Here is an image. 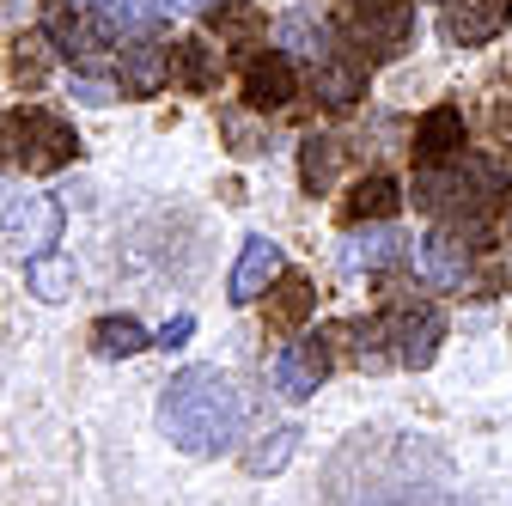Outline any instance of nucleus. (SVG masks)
Returning <instances> with one entry per match:
<instances>
[{
    "mask_svg": "<svg viewBox=\"0 0 512 506\" xmlns=\"http://www.w3.org/2000/svg\"><path fill=\"white\" fill-rule=\"evenodd\" d=\"M159 433L189 458H220L244 433V397L220 366H183L159 391Z\"/></svg>",
    "mask_w": 512,
    "mask_h": 506,
    "instance_id": "1",
    "label": "nucleus"
},
{
    "mask_svg": "<svg viewBox=\"0 0 512 506\" xmlns=\"http://www.w3.org/2000/svg\"><path fill=\"white\" fill-rule=\"evenodd\" d=\"M80 135L74 122H61L55 110H13V165L31 177H49L61 165H74Z\"/></svg>",
    "mask_w": 512,
    "mask_h": 506,
    "instance_id": "2",
    "label": "nucleus"
},
{
    "mask_svg": "<svg viewBox=\"0 0 512 506\" xmlns=\"http://www.w3.org/2000/svg\"><path fill=\"white\" fill-rule=\"evenodd\" d=\"M342 19H348V37L372 61L403 55L409 37H415V7H409V0H342Z\"/></svg>",
    "mask_w": 512,
    "mask_h": 506,
    "instance_id": "3",
    "label": "nucleus"
},
{
    "mask_svg": "<svg viewBox=\"0 0 512 506\" xmlns=\"http://www.w3.org/2000/svg\"><path fill=\"white\" fill-rule=\"evenodd\" d=\"M384 336H391V360L397 366H409V372H421V366H433V354H439V342H445V311L439 305H397L391 318H384Z\"/></svg>",
    "mask_w": 512,
    "mask_h": 506,
    "instance_id": "4",
    "label": "nucleus"
},
{
    "mask_svg": "<svg viewBox=\"0 0 512 506\" xmlns=\"http://www.w3.org/2000/svg\"><path fill=\"white\" fill-rule=\"evenodd\" d=\"M330 366H336V348H330V330H317V336H299V342H287L281 354H275V391L281 397H317V385L330 378Z\"/></svg>",
    "mask_w": 512,
    "mask_h": 506,
    "instance_id": "5",
    "label": "nucleus"
},
{
    "mask_svg": "<svg viewBox=\"0 0 512 506\" xmlns=\"http://www.w3.org/2000/svg\"><path fill=\"white\" fill-rule=\"evenodd\" d=\"M421 275H427L433 287H470V275H476V244H470L458 226L427 232V238H421Z\"/></svg>",
    "mask_w": 512,
    "mask_h": 506,
    "instance_id": "6",
    "label": "nucleus"
},
{
    "mask_svg": "<svg viewBox=\"0 0 512 506\" xmlns=\"http://www.w3.org/2000/svg\"><path fill=\"white\" fill-rule=\"evenodd\" d=\"M275 275H281V244L256 232V238H244L238 263H232V275H226V299H232V305L263 299V293L275 287Z\"/></svg>",
    "mask_w": 512,
    "mask_h": 506,
    "instance_id": "7",
    "label": "nucleus"
},
{
    "mask_svg": "<svg viewBox=\"0 0 512 506\" xmlns=\"http://www.w3.org/2000/svg\"><path fill=\"white\" fill-rule=\"evenodd\" d=\"M293 98H299V74H293L287 49H269V55H256L244 68V104L250 110H281Z\"/></svg>",
    "mask_w": 512,
    "mask_h": 506,
    "instance_id": "8",
    "label": "nucleus"
},
{
    "mask_svg": "<svg viewBox=\"0 0 512 506\" xmlns=\"http://www.w3.org/2000/svg\"><path fill=\"white\" fill-rule=\"evenodd\" d=\"M421 165H445L464 153V110L458 104H433L421 122H415V147H409Z\"/></svg>",
    "mask_w": 512,
    "mask_h": 506,
    "instance_id": "9",
    "label": "nucleus"
},
{
    "mask_svg": "<svg viewBox=\"0 0 512 506\" xmlns=\"http://www.w3.org/2000/svg\"><path fill=\"white\" fill-rule=\"evenodd\" d=\"M512 25V0H445V37L452 43H488Z\"/></svg>",
    "mask_w": 512,
    "mask_h": 506,
    "instance_id": "10",
    "label": "nucleus"
},
{
    "mask_svg": "<svg viewBox=\"0 0 512 506\" xmlns=\"http://www.w3.org/2000/svg\"><path fill=\"white\" fill-rule=\"evenodd\" d=\"M311 92H317V104H324V110H354L366 98V61H348V55L330 49L311 68Z\"/></svg>",
    "mask_w": 512,
    "mask_h": 506,
    "instance_id": "11",
    "label": "nucleus"
},
{
    "mask_svg": "<svg viewBox=\"0 0 512 506\" xmlns=\"http://www.w3.org/2000/svg\"><path fill=\"white\" fill-rule=\"evenodd\" d=\"M171 86V49L165 43H135L122 49V92L128 98H153Z\"/></svg>",
    "mask_w": 512,
    "mask_h": 506,
    "instance_id": "12",
    "label": "nucleus"
},
{
    "mask_svg": "<svg viewBox=\"0 0 512 506\" xmlns=\"http://www.w3.org/2000/svg\"><path fill=\"white\" fill-rule=\"evenodd\" d=\"M397 208H403V189L384 177V171H372V177H360V183L348 189L342 220H348V226H372V220H391Z\"/></svg>",
    "mask_w": 512,
    "mask_h": 506,
    "instance_id": "13",
    "label": "nucleus"
},
{
    "mask_svg": "<svg viewBox=\"0 0 512 506\" xmlns=\"http://www.w3.org/2000/svg\"><path fill=\"white\" fill-rule=\"evenodd\" d=\"M342 257H348V269H397V263L409 257V238H403V232H391L384 220H372L366 232H354V238H348Z\"/></svg>",
    "mask_w": 512,
    "mask_h": 506,
    "instance_id": "14",
    "label": "nucleus"
},
{
    "mask_svg": "<svg viewBox=\"0 0 512 506\" xmlns=\"http://www.w3.org/2000/svg\"><path fill=\"white\" fill-rule=\"evenodd\" d=\"M171 80L189 86V92H214V80H220V49H208V37L171 43Z\"/></svg>",
    "mask_w": 512,
    "mask_h": 506,
    "instance_id": "15",
    "label": "nucleus"
},
{
    "mask_svg": "<svg viewBox=\"0 0 512 506\" xmlns=\"http://www.w3.org/2000/svg\"><path fill=\"white\" fill-rule=\"evenodd\" d=\"M317 311V293H311V281L305 275H275V293H269V324L275 330H299L305 318Z\"/></svg>",
    "mask_w": 512,
    "mask_h": 506,
    "instance_id": "16",
    "label": "nucleus"
},
{
    "mask_svg": "<svg viewBox=\"0 0 512 506\" xmlns=\"http://www.w3.org/2000/svg\"><path fill=\"white\" fill-rule=\"evenodd\" d=\"M208 31L220 37V43H256L269 31V19H263V7L256 0H220V7L208 13Z\"/></svg>",
    "mask_w": 512,
    "mask_h": 506,
    "instance_id": "17",
    "label": "nucleus"
},
{
    "mask_svg": "<svg viewBox=\"0 0 512 506\" xmlns=\"http://www.w3.org/2000/svg\"><path fill=\"white\" fill-rule=\"evenodd\" d=\"M409 202L421 208V214H452L458 208V171L452 165H421L415 171V183H409Z\"/></svg>",
    "mask_w": 512,
    "mask_h": 506,
    "instance_id": "18",
    "label": "nucleus"
},
{
    "mask_svg": "<svg viewBox=\"0 0 512 506\" xmlns=\"http://www.w3.org/2000/svg\"><path fill=\"white\" fill-rule=\"evenodd\" d=\"M141 348H153V336L135 318H98L92 324V354L98 360H135Z\"/></svg>",
    "mask_w": 512,
    "mask_h": 506,
    "instance_id": "19",
    "label": "nucleus"
},
{
    "mask_svg": "<svg viewBox=\"0 0 512 506\" xmlns=\"http://www.w3.org/2000/svg\"><path fill=\"white\" fill-rule=\"evenodd\" d=\"M49 43H55L61 55H74V61H86V55H98V49H104V31H98L92 19L68 13V7H55V13H49Z\"/></svg>",
    "mask_w": 512,
    "mask_h": 506,
    "instance_id": "20",
    "label": "nucleus"
},
{
    "mask_svg": "<svg viewBox=\"0 0 512 506\" xmlns=\"http://www.w3.org/2000/svg\"><path fill=\"white\" fill-rule=\"evenodd\" d=\"M13 232L31 244V257L43 244H55L61 238V202H49V196H25L19 202V214H13Z\"/></svg>",
    "mask_w": 512,
    "mask_h": 506,
    "instance_id": "21",
    "label": "nucleus"
},
{
    "mask_svg": "<svg viewBox=\"0 0 512 506\" xmlns=\"http://www.w3.org/2000/svg\"><path fill=\"white\" fill-rule=\"evenodd\" d=\"M336 165H342V141L305 135V147H299V183L311 189V196H324V189L336 183Z\"/></svg>",
    "mask_w": 512,
    "mask_h": 506,
    "instance_id": "22",
    "label": "nucleus"
},
{
    "mask_svg": "<svg viewBox=\"0 0 512 506\" xmlns=\"http://www.w3.org/2000/svg\"><path fill=\"white\" fill-rule=\"evenodd\" d=\"M25 281H31V293L37 299H68L74 293V263L68 257H55V250H37V257H25Z\"/></svg>",
    "mask_w": 512,
    "mask_h": 506,
    "instance_id": "23",
    "label": "nucleus"
},
{
    "mask_svg": "<svg viewBox=\"0 0 512 506\" xmlns=\"http://www.w3.org/2000/svg\"><path fill=\"white\" fill-rule=\"evenodd\" d=\"M293 452H299V427H275V433H263V439L244 452V470H250V476H275Z\"/></svg>",
    "mask_w": 512,
    "mask_h": 506,
    "instance_id": "24",
    "label": "nucleus"
},
{
    "mask_svg": "<svg viewBox=\"0 0 512 506\" xmlns=\"http://www.w3.org/2000/svg\"><path fill=\"white\" fill-rule=\"evenodd\" d=\"M49 55H55L49 37H19V43H13V80H19L25 92H37V86L49 80Z\"/></svg>",
    "mask_w": 512,
    "mask_h": 506,
    "instance_id": "25",
    "label": "nucleus"
},
{
    "mask_svg": "<svg viewBox=\"0 0 512 506\" xmlns=\"http://www.w3.org/2000/svg\"><path fill=\"white\" fill-rule=\"evenodd\" d=\"M324 37H330V31L317 25L311 13H287V19H281V43H287V49H305L311 61H324V55H330V49H324Z\"/></svg>",
    "mask_w": 512,
    "mask_h": 506,
    "instance_id": "26",
    "label": "nucleus"
},
{
    "mask_svg": "<svg viewBox=\"0 0 512 506\" xmlns=\"http://www.w3.org/2000/svg\"><path fill=\"white\" fill-rule=\"evenodd\" d=\"M220 135H226V141H232V153H244V159L269 147V141H263V129H256L244 110H226V116H220Z\"/></svg>",
    "mask_w": 512,
    "mask_h": 506,
    "instance_id": "27",
    "label": "nucleus"
},
{
    "mask_svg": "<svg viewBox=\"0 0 512 506\" xmlns=\"http://www.w3.org/2000/svg\"><path fill=\"white\" fill-rule=\"evenodd\" d=\"M153 13H159V0H110V19H116L122 31H147Z\"/></svg>",
    "mask_w": 512,
    "mask_h": 506,
    "instance_id": "28",
    "label": "nucleus"
},
{
    "mask_svg": "<svg viewBox=\"0 0 512 506\" xmlns=\"http://www.w3.org/2000/svg\"><path fill=\"white\" fill-rule=\"evenodd\" d=\"M68 92H74L80 104H116V98H122V86H110V80H92V74H74V80H68Z\"/></svg>",
    "mask_w": 512,
    "mask_h": 506,
    "instance_id": "29",
    "label": "nucleus"
},
{
    "mask_svg": "<svg viewBox=\"0 0 512 506\" xmlns=\"http://www.w3.org/2000/svg\"><path fill=\"white\" fill-rule=\"evenodd\" d=\"M189 330H196V318H171V324L153 336V348H165V354H171V348H183V336H189Z\"/></svg>",
    "mask_w": 512,
    "mask_h": 506,
    "instance_id": "30",
    "label": "nucleus"
},
{
    "mask_svg": "<svg viewBox=\"0 0 512 506\" xmlns=\"http://www.w3.org/2000/svg\"><path fill=\"white\" fill-rule=\"evenodd\" d=\"M19 202H25V196H13V189H7V183H0V226H13V214H19Z\"/></svg>",
    "mask_w": 512,
    "mask_h": 506,
    "instance_id": "31",
    "label": "nucleus"
},
{
    "mask_svg": "<svg viewBox=\"0 0 512 506\" xmlns=\"http://www.w3.org/2000/svg\"><path fill=\"white\" fill-rule=\"evenodd\" d=\"M494 135H500V141H512V104H506V98L494 104Z\"/></svg>",
    "mask_w": 512,
    "mask_h": 506,
    "instance_id": "32",
    "label": "nucleus"
},
{
    "mask_svg": "<svg viewBox=\"0 0 512 506\" xmlns=\"http://www.w3.org/2000/svg\"><path fill=\"white\" fill-rule=\"evenodd\" d=\"M202 7H214V0H159V13H202Z\"/></svg>",
    "mask_w": 512,
    "mask_h": 506,
    "instance_id": "33",
    "label": "nucleus"
},
{
    "mask_svg": "<svg viewBox=\"0 0 512 506\" xmlns=\"http://www.w3.org/2000/svg\"><path fill=\"white\" fill-rule=\"evenodd\" d=\"M0 165H13V116H0Z\"/></svg>",
    "mask_w": 512,
    "mask_h": 506,
    "instance_id": "34",
    "label": "nucleus"
},
{
    "mask_svg": "<svg viewBox=\"0 0 512 506\" xmlns=\"http://www.w3.org/2000/svg\"><path fill=\"white\" fill-rule=\"evenodd\" d=\"M80 7H110V0H80Z\"/></svg>",
    "mask_w": 512,
    "mask_h": 506,
    "instance_id": "35",
    "label": "nucleus"
}]
</instances>
